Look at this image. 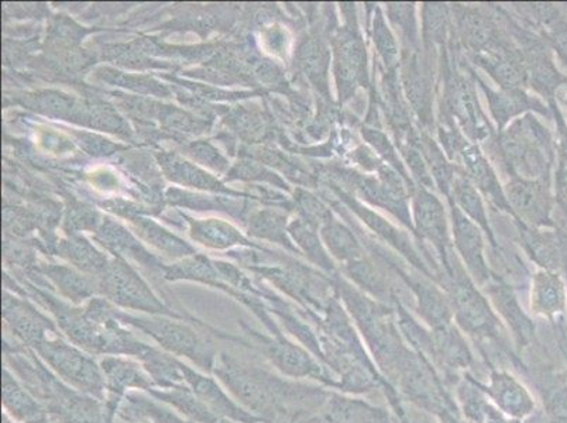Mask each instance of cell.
Segmentation results:
<instances>
[{
    "label": "cell",
    "mask_w": 567,
    "mask_h": 423,
    "mask_svg": "<svg viewBox=\"0 0 567 423\" xmlns=\"http://www.w3.org/2000/svg\"><path fill=\"white\" fill-rule=\"evenodd\" d=\"M41 353L72 383L90 391L101 389V375L95 364L82 358L75 350L66 348L65 344H45Z\"/></svg>",
    "instance_id": "obj_1"
},
{
    "label": "cell",
    "mask_w": 567,
    "mask_h": 423,
    "mask_svg": "<svg viewBox=\"0 0 567 423\" xmlns=\"http://www.w3.org/2000/svg\"><path fill=\"white\" fill-rule=\"evenodd\" d=\"M494 399L509 415L524 416L533 410V402L523 389L507 375H498L492 386Z\"/></svg>",
    "instance_id": "obj_2"
},
{
    "label": "cell",
    "mask_w": 567,
    "mask_h": 423,
    "mask_svg": "<svg viewBox=\"0 0 567 423\" xmlns=\"http://www.w3.org/2000/svg\"><path fill=\"white\" fill-rule=\"evenodd\" d=\"M540 281L536 286L535 301L538 303L540 312L555 313L565 307L564 283L558 276H540Z\"/></svg>",
    "instance_id": "obj_3"
},
{
    "label": "cell",
    "mask_w": 567,
    "mask_h": 423,
    "mask_svg": "<svg viewBox=\"0 0 567 423\" xmlns=\"http://www.w3.org/2000/svg\"><path fill=\"white\" fill-rule=\"evenodd\" d=\"M4 400H7L4 402H7L8 406L12 407L24 420L38 416V407L18 389L17 384H9L8 381L4 383Z\"/></svg>",
    "instance_id": "obj_4"
}]
</instances>
